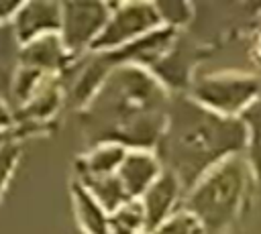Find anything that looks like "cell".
Returning a JSON list of instances; mask_svg holds the SVG:
<instances>
[{
  "label": "cell",
  "mask_w": 261,
  "mask_h": 234,
  "mask_svg": "<svg viewBox=\"0 0 261 234\" xmlns=\"http://www.w3.org/2000/svg\"><path fill=\"white\" fill-rule=\"evenodd\" d=\"M10 126H12V116H10L8 108L0 102V134H2V132H6Z\"/></svg>",
  "instance_id": "19"
},
{
  "label": "cell",
  "mask_w": 261,
  "mask_h": 234,
  "mask_svg": "<svg viewBox=\"0 0 261 234\" xmlns=\"http://www.w3.org/2000/svg\"><path fill=\"white\" fill-rule=\"evenodd\" d=\"M261 96V77L245 71H214L192 81L190 98L228 118H241Z\"/></svg>",
  "instance_id": "4"
},
{
  "label": "cell",
  "mask_w": 261,
  "mask_h": 234,
  "mask_svg": "<svg viewBox=\"0 0 261 234\" xmlns=\"http://www.w3.org/2000/svg\"><path fill=\"white\" fill-rule=\"evenodd\" d=\"M163 163L155 151L147 149H128L120 169L118 177L128 193L130 199H141V195L157 181V177L163 173Z\"/></svg>",
  "instance_id": "9"
},
{
  "label": "cell",
  "mask_w": 261,
  "mask_h": 234,
  "mask_svg": "<svg viewBox=\"0 0 261 234\" xmlns=\"http://www.w3.org/2000/svg\"><path fill=\"white\" fill-rule=\"evenodd\" d=\"M18 155H20V151H18L16 144H12V142H2L0 144V195H2L12 171L16 167Z\"/></svg>",
  "instance_id": "17"
},
{
  "label": "cell",
  "mask_w": 261,
  "mask_h": 234,
  "mask_svg": "<svg viewBox=\"0 0 261 234\" xmlns=\"http://www.w3.org/2000/svg\"><path fill=\"white\" fill-rule=\"evenodd\" d=\"M110 18L92 47V53H110L118 51L137 39L163 26L157 4L153 2H124L110 4Z\"/></svg>",
  "instance_id": "5"
},
{
  "label": "cell",
  "mask_w": 261,
  "mask_h": 234,
  "mask_svg": "<svg viewBox=\"0 0 261 234\" xmlns=\"http://www.w3.org/2000/svg\"><path fill=\"white\" fill-rule=\"evenodd\" d=\"M253 169L243 155H234L206 171L184 197L190 210L206 226L208 234L228 230L241 216L251 189Z\"/></svg>",
  "instance_id": "3"
},
{
  "label": "cell",
  "mask_w": 261,
  "mask_h": 234,
  "mask_svg": "<svg viewBox=\"0 0 261 234\" xmlns=\"http://www.w3.org/2000/svg\"><path fill=\"white\" fill-rule=\"evenodd\" d=\"M71 201L75 220L86 234H108L110 214L77 179L71 183Z\"/></svg>",
  "instance_id": "12"
},
{
  "label": "cell",
  "mask_w": 261,
  "mask_h": 234,
  "mask_svg": "<svg viewBox=\"0 0 261 234\" xmlns=\"http://www.w3.org/2000/svg\"><path fill=\"white\" fill-rule=\"evenodd\" d=\"M186 187L177 179L175 173L169 169H163V173L157 177V181L141 195V206L147 220V232H151L155 226H159L165 218H169L173 212H177L184 206Z\"/></svg>",
  "instance_id": "7"
},
{
  "label": "cell",
  "mask_w": 261,
  "mask_h": 234,
  "mask_svg": "<svg viewBox=\"0 0 261 234\" xmlns=\"http://www.w3.org/2000/svg\"><path fill=\"white\" fill-rule=\"evenodd\" d=\"M16 39L27 45L61 31V4L57 2H22L12 18Z\"/></svg>",
  "instance_id": "8"
},
{
  "label": "cell",
  "mask_w": 261,
  "mask_h": 234,
  "mask_svg": "<svg viewBox=\"0 0 261 234\" xmlns=\"http://www.w3.org/2000/svg\"><path fill=\"white\" fill-rule=\"evenodd\" d=\"M257 55L261 57V35H259V39H257Z\"/></svg>",
  "instance_id": "20"
},
{
  "label": "cell",
  "mask_w": 261,
  "mask_h": 234,
  "mask_svg": "<svg viewBox=\"0 0 261 234\" xmlns=\"http://www.w3.org/2000/svg\"><path fill=\"white\" fill-rule=\"evenodd\" d=\"M20 4L22 2H6V4H0V22H4V20H10L12 22L16 10L20 8Z\"/></svg>",
  "instance_id": "18"
},
{
  "label": "cell",
  "mask_w": 261,
  "mask_h": 234,
  "mask_svg": "<svg viewBox=\"0 0 261 234\" xmlns=\"http://www.w3.org/2000/svg\"><path fill=\"white\" fill-rule=\"evenodd\" d=\"M171 98L157 75L139 65H118L86 106L92 140L153 151L163 138Z\"/></svg>",
  "instance_id": "1"
},
{
  "label": "cell",
  "mask_w": 261,
  "mask_h": 234,
  "mask_svg": "<svg viewBox=\"0 0 261 234\" xmlns=\"http://www.w3.org/2000/svg\"><path fill=\"white\" fill-rule=\"evenodd\" d=\"M128 149L116 142H102L94 144L82 159L75 163L77 177H102L118 173Z\"/></svg>",
  "instance_id": "11"
},
{
  "label": "cell",
  "mask_w": 261,
  "mask_h": 234,
  "mask_svg": "<svg viewBox=\"0 0 261 234\" xmlns=\"http://www.w3.org/2000/svg\"><path fill=\"white\" fill-rule=\"evenodd\" d=\"M102 206L108 214L116 212L120 206H124L126 201H130L120 177L114 175H102V177H75Z\"/></svg>",
  "instance_id": "13"
},
{
  "label": "cell",
  "mask_w": 261,
  "mask_h": 234,
  "mask_svg": "<svg viewBox=\"0 0 261 234\" xmlns=\"http://www.w3.org/2000/svg\"><path fill=\"white\" fill-rule=\"evenodd\" d=\"M157 10L161 14L163 26L179 28L192 18V6L184 2H157Z\"/></svg>",
  "instance_id": "16"
},
{
  "label": "cell",
  "mask_w": 261,
  "mask_h": 234,
  "mask_svg": "<svg viewBox=\"0 0 261 234\" xmlns=\"http://www.w3.org/2000/svg\"><path fill=\"white\" fill-rule=\"evenodd\" d=\"M147 220L139 199H130L110 214L108 234H145Z\"/></svg>",
  "instance_id": "14"
},
{
  "label": "cell",
  "mask_w": 261,
  "mask_h": 234,
  "mask_svg": "<svg viewBox=\"0 0 261 234\" xmlns=\"http://www.w3.org/2000/svg\"><path fill=\"white\" fill-rule=\"evenodd\" d=\"M69 59H71V55L67 53L59 35H47L37 41H31V43L22 45V51H20L22 67H31L45 75L55 73Z\"/></svg>",
  "instance_id": "10"
},
{
  "label": "cell",
  "mask_w": 261,
  "mask_h": 234,
  "mask_svg": "<svg viewBox=\"0 0 261 234\" xmlns=\"http://www.w3.org/2000/svg\"><path fill=\"white\" fill-rule=\"evenodd\" d=\"M0 142H2V134H0Z\"/></svg>",
  "instance_id": "21"
},
{
  "label": "cell",
  "mask_w": 261,
  "mask_h": 234,
  "mask_svg": "<svg viewBox=\"0 0 261 234\" xmlns=\"http://www.w3.org/2000/svg\"><path fill=\"white\" fill-rule=\"evenodd\" d=\"M112 6L106 2H61V31L59 37L71 57L92 51L102 35Z\"/></svg>",
  "instance_id": "6"
},
{
  "label": "cell",
  "mask_w": 261,
  "mask_h": 234,
  "mask_svg": "<svg viewBox=\"0 0 261 234\" xmlns=\"http://www.w3.org/2000/svg\"><path fill=\"white\" fill-rule=\"evenodd\" d=\"M149 234H208L206 226L184 206L165 218L159 226H155Z\"/></svg>",
  "instance_id": "15"
},
{
  "label": "cell",
  "mask_w": 261,
  "mask_h": 234,
  "mask_svg": "<svg viewBox=\"0 0 261 234\" xmlns=\"http://www.w3.org/2000/svg\"><path fill=\"white\" fill-rule=\"evenodd\" d=\"M145 234H149V232H145Z\"/></svg>",
  "instance_id": "22"
},
{
  "label": "cell",
  "mask_w": 261,
  "mask_h": 234,
  "mask_svg": "<svg viewBox=\"0 0 261 234\" xmlns=\"http://www.w3.org/2000/svg\"><path fill=\"white\" fill-rule=\"evenodd\" d=\"M247 144L249 126L243 118L220 116L190 96H177L171 98L157 155L188 191L206 171L228 157L243 155Z\"/></svg>",
  "instance_id": "2"
}]
</instances>
